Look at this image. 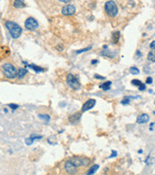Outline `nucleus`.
I'll return each instance as SVG.
<instances>
[{"mask_svg": "<svg viewBox=\"0 0 155 175\" xmlns=\"http://www.w3.org/2000/svg\"><path fill=\"white\" fill-rule=\"evenodd\" d=\"M5 26H6L7 30L9 31V33L13 38L16 39L22 34V29H21V27L18 24L13 22V21H6Z\"/></svg>", "mask_w": 155, "mask_h": 175, "instance_id": "f257e3e1", "label": "nucleus"}, {"mask_svg": "<svg viewBox=\"0 0 155 175\" xmlns=\"http://www.w3.org/2000/svg\"><path fill=\"white\" fill-rule=\"evenodd\" d=\"M105 10L110 17H114L117 15V13H118L117 5L114 1H112V0H110V1H108L105 4Z\"/></svg>", "mask_w": 155, "mask_h": 175, "instance_id": "20e7f679", "label": "nucleus"}, {"mask_svg": "<svg viewBox=\"0 0 155 175\" xmlns=\"http://www.w3.org/2000/svg\"><path fill=\"white\" fill-rule=\"evenodd\" d=\"M149 47H151V49H154V48H155V41H153L152 43H151V45H149Z\"/></svg>", "mask_w": 155, "mask_h": 175, "instance_id": "473e14b6", "label": "nucleus"}, {"mask_svg": "<svg viewBox=\"0 0 155 175\" xmlns=\"http://www.w3.org/2000/svg\"><path fill=\"white\" fill-rule=\"evenodd\" d=\"M130 72L132 73V74H138L139 72H140V71H139V69L136 68V67H130Z\"/></svg>", "mask_w": 155, "mask_h": 175, "instance_id": "412c9836", "label": "nucleus"}, {"mask_svg": "<svg viewBox=\"0 0 155 175\" xmlns=\"http://www.w3.org/2000/svg\"><path fill=\"white\" fill-rule=\"evenodd\" d=\"M67 84H68V86L72 89H79L80 88H81V84H80L77 77L74 76L73 74H72V73L68 74Z\"/></svg>", "mask_w": 155, "mask_h": 175, "instance_id": "39448f33", "label": "nucleus"}, {"mask_svg": "<svg viewBox=\"0 0 155 175\" xmlns=\"http://www.w3.org/2000/svg\"><path fill=\"white\" fill-rule=\"evenodd\" d=\"M154 114H155V111H154Z\"/></svg>", "mask_w": 155, "mask_h": 175, "instance_id": "e433bc0d", "label": "nucleus"}, {"mask_svg": "<svg viewBox=\"0 0 155 175\" xmlns=\"http://www.w3.org/2000/svg\"><path fill=\"white\" fill-rule=\"evenodd\" d=\"M98 168H99V165H93L92 168H90L89 169V171H88V174H87V175H93Z\"/></svg>", "mask_w": 155, "mask_h": 175, "instance_id": "a211bd4d", "label": "nucleus"}, {"mask_svg": "<svg viewBox=\"0 0 155 175\" xmlns=\"http://www.w3.org/2000/svg\"><path fill=\"white\" fill-rule=\"evenodd\" d=\"M136 54H137V55H138V56H141V52H140V51H137Z\"/></svg>", "mask_w": 155, "mask_h": 175, "instance_id": "f704fd0d", "label": "nucleus"}, {"mask_svg": "<svg viewBox=\"0 0 155 175\" xmlns=\"http://www.w3.org/2000/svg\"><path fill=\"white\" fill-rule=\"evenodd\" d=\"M152 82H153L152 77H148L147 78V80H146V83L147 84H152Z\"/></svg>", "mask_w": 155, "mask_h": 175, "instance_id": "cd10ccee", "label": "nucleus"}, {"mask_svg": "<svg viewBox=\"0 0 155 175\" xmlns=\"http://www.w3.org/2000/svg\"><path fill=\"white\" fill-rule=\"evenodd\" d=\"M138 152H139V153H143V150H140Z\"/></svg>", "mask_w": 155, "mask_h": 175, "instance_id": "c9c22d12", "label": "nucleus"}, {"mask_svg": "<svg viewBox=\"0 0 155 175\" xmlns=\"http://www.w3.org/2000/svg\"><path fill=\"white\" fill-rule=\"evenodd\" d=\"M94 77L96 79H101V80H105V77L104 76H101V75H98V74H95Z\"/></svg>", "mask_w": 155, "mask_h": 175, "instance_id": "c756f323", "label": "nucleus"}, {"mask_svg": "<svg viewBox=\"0 0 155 175\" xmlns=\"http://www.w3.org/2000/svg\"><path fill=\"white\" fill-rule=\"evenodd\" d=\"M39 118L42 119V120H44L46 122H49L51 120V116L50 115H48V114H39Z\"/></svg>", "mask_w": 155, "mask_h": 175, "instance_id": "6ab92c4d", "label": "nucleus"}, {"mask_svg": "<svg viewBox=\"0 0 155 175\" xmlns=\"http://www.w3.org/2000/svg\"><path fill=\"white\" fill-rule=\"evenodd\" d=\"M101 55H104V56H107V57H110V58H112V56H113L109 50H104L102 52H101Z\"/></svg>", "mask_w": 155, "mask_h": 175, "instance_id": "aec40b11", "label": "nucleus"}, {"mask_svg": "<svg viewBox=\"0 0 155 175\" xmlns=\"http://www.w3.org/2000/svg\"><path fill=\"white\" fill-rule=\"evenodd\" d=\"M119 39H120V33L119 31H115L112 34V41H113V43H118L119 42Z\"/></svg>", "mask_w": 155, "mask_h": 175, "instance_id": "f3484780", "label": "nucleus"}, {"mask_svg": "<svg viewBox=\"0 0 155 175\" xmlns=\"http://www.w3.org/2000/svg\"><path fill=\"white\" fill-rule=\"evenodd\" d=\"M31 139H33V140L34 141V140H39V139H41V138H42V136H41V135H36V134H33V135H31Z\"/></svg>", "mask_w": 155, "mask_h": 175, "instance_id": "393cba45", "label": "nucleus"}, {"mask_svg": "<svg viewBox=\"0 0 155 175\" xmlns=\"http://www.w3.org/2000/svg\"><path fill=\"white\" fill-rule=\"evenodd\" d=\"M26 6V4L24 2V0H14L13 1V7L20 9V8H24Z\"/></svg>", "mask_w": 155, "mask_h": 175, "instance_id": "ddd939ff", "label": "nucleus"}, {"mask_svg": "<svg viewBox=\"0 0 155 175\" xmlns=\"http://www.w3.org/2000/svg\"><path fill=\"white\" fill-rule=\"evenodd\" d=\"M69 160L71 161L76 168L87 167V166H89V164L90 163L89 159L88 157H85V156H72V157L69 158Z\"/></svg>", "mask_w": 155, "mask_h": 175, "instance_id": "7ed1b4c3", "label": "nucleus"}, {"mask_svg": "<svg viewBox=\"0 0 155 175\" xmlns=\"http://www.w3.org/2000/svg\"><path fill=\"white\" fill-rule=\"evenodd\" d=\"M111 87V81H106L100 85V89H102L103 91H109Z\"/></svg>", "mask_w": 155, "mask_h": 175, "instance_id": "2eb2a0df", "label": "nucleus"}, {"mask_svg": "<svg viewBox=\"0 0 155 175\" xmlns=\"http://www.w3.org/2000/svg\"><path fill=\"white\" fill-rule=\"evenodd\" d=\"M115 156H117V151H115V150H111V155H110V157L112 158V157H115Z\"/></svg>", "mask_w": 155, "mask_h": 175, "instance_id": "7c9ffc66", "label": "nucleus"}, {"mask_svg": "<svg viewBox=\"0 0 155 175\" xmlns=\"http://www.w3.org/2000/svg\"><path fill=\"white\" fill-rule=\"evenodd\" d=\"M74 13H75V7L72 4L66 5V6H64L62 9V14L67 15V16L68 15H72Z\"/></svg>", "mask_w": 155, "mask_h": 175, "instance_id": "6e6552de", "label": "nucleus"}, {"mask_svg": "<svg viewBox=\"0 0 155 175\" xmlns=\"http://www.w3.org/2000/svg\"><path fill=\"white\" fill-rule=\"evenodd\" d=\"M95 103H96L95 99H89V100H87V101L84 103L81 111H82V112H85V111H88L89 109H92L95 106Z\"/></svg>", "mask_w": 155, "mask_h": 175, "instance_id": "1a4fd4ad", "label": "nucleus"}, {"mask_svg": "<svg viewBox=\"0 0 155 175\" xmlns=\"http://www.w3.org/2000/svg\"><path fill=\"white\" fill-rule=\"evenodd\" d=\"M90 49H92V47L85 48V49H82V50H78V51H76L75 52H76L77 54H82V52H85V51H89Z\"/></svg>", "mask_w": 155, "mask_h": 175, "instance_id": "5701e85b", "label": "nucleus"}, {"mask_svg": "<svg viewBox=\"0 0 155 175\" xmlns=\"http://www.w3.org/2000/svg\"><path fill=\"white\" fill-rule=\"evenodd\" d=\"M64 168H65V171L69 174V175H75L77 173V168L73 165V164L69 161L67 160L65 162V165H64Z\"/></svg>", "mask_w": 155, "mask_h": 175, "instance_id": "0eeeda50", "label": "nucleus"}, {"mask_svg": "<svg viewBox=\"0 0 155 175\" xmlns=\"http://www.w3.org/2000/svg\"><path fill=\"white\" fill-rule=\"evenodd\" d=\"M131 84L134 85V86H136V87H140L143 83L140 80H138V79H133V80L131 81Z\"/></svg>", "mask_w": 155, "mask_h": 175, "instance_id": "4be33fe9", "label": "nucleus"}, {"mask_svg": "<svg viewBox=\"0 0 155 175\" xmlns=\"http://www.w3.org/2000/svg\"><path fill=\"white\" fill-rule=\"evenodd\" d=\"M3 74L7 79H14L17 75V71L15 67L10 63H5L1 67Z\"/></svg>", "mask_w": 155, "mask_h": 175, "instance_id": "f03ea898", "label": "nucleus"}, {"mask_svg": "<svg viewBox=\"0 0 155 175\" xmlns=\"http://www.w3.org/2000/svg\"><path fill=\"white\" fill-rule=\"evenodd\" d=\"M148 121H149V116L146 113L139 115L136 119V122L138 124H145V123H148Z\"/></svg>", "mask_w": 155, "mask_h": 175, "instance_id": "9d476101", "label": "nucleus"}, {"mask_svg": "<svg viewBox=\"0 0 155 175\" xmlns=\"http://www.w3.org/2000/svg\"><path fill=\"white\" fill-rule=\"evenodd\" d=\"M9 107L12 109L13 110H15V109H18V105H16V104H9Z\"/></svg>", "mask_w": 155, "mask_h": 175, "instance_id": "bb28decb", "label": "nucleus"}, {"mask_svg": "<svg viewBox=\"0 0 155 175\" xmlns=\"http://www.w3.org/2000/svg\"><path fill=\"white\" fill-rule=\"evenodd\" d=\"M25 143H26V145L30 146V145H31V144H33V143H34V140L31 139V137H30V138H27V139L25 140Z\"/></svg>", "mask_w": 155, "mask_h": 175, "instance_id": "a878e982", "label": "nucleus"}, {"mask_svg": "<svg viewBox=\"0 0 155 175\" xmlns=\"http://www.w3.org/2000/svg\"><path fill=\"white\" fill-rule=\"evenodd\" d=\"M59 1H61V2H63V3H65V4H68V3L71 2V0H59Z\"/></svg>", "mask_w": 155, "mask_h": 175, "instance_id": "2f4dec72", "label": "nucleus"}, {"mask_svg": "<svg viewBox=\"0 0 155 175\" xmlns=\"http://www.w3.org/2000/svg\"><path fill=\"white\" fill-rule=\"evenodd\" d=\"M148 59L151 62H155V48L148 54Z\"/></svg>", "mask_w": 155, "mask_h": 175, "instance_id": "dca6fc26", "label": "nucleus"}, {"mask_svg": "<svg viewBox=\"0 0 155 175\" xmlns=\"http://www.w3.org/2000/svg\"><path fill=\"white\" fill-rule=\"evenodd\" d=\"M80 118H81V112L74 113L73 115L69 116V122H71V123H76L77 121L80 120Z\"/></svg>", "mask_w": 155, "mask_h": 175, "instance_id": "f8f14e48", "label": "nucleus"}, {"mask_svg": "<svg viewBox=\"0 0 155 175\" xmlns=\"http://www.w3.org/2000/svg\"><path fill=\"white\" fill-rule=\"evenodd\" d=\"M27 73H28V71H27L26 69H24V68H19L18 70H17V75H16V77L20 80V79H23L27 75Z\"/></svg>", "mask_w": 155, "mask_h": 175, "instance_id": "9b49d317", "label": "nucleus"}, {"mask_svg": "<svg viewBox=\"0 0 155 175\" xmlns=\"http://www.w3.org/2000/svg\"><path fill=\"white\" fill-rule=\"evenodd\" d=\"M130 98L129 96H126L124 99L122 100V102H121L122 105H127V104L130 103Z\"/></svg>", "mask_w": 155, "mask_h": 175, "instance_id": "b1692460", "label": "nucleus"}, {"mask_svg": "<svg viewBox=\"0 0 155 175\" xmlns=\"http://www.w3.org/2000/svg\"><path fill=\"white\" fill-rule=\"evenodd\" d=\"M138 89H139V91H145V89H146V85L145 84H142L141 85V86L140 87H138Z\"/></svg>", "mask_w": 155, "mask_h": 175, "instance_id": "c85d7f7f", "label": "nucleus"}, {"mask_svg": "<svg viewBox=\"0 0 155 175\" xmlns=\"http://www.w3.org/2000/svg\"><path fill=\"white\" fill-rule=\"evenodd\" d=\"M25 27H26L27 30H29V31H34L39 27V24L34 18L29 17V18H27V20L25 21Z\"/></svg>", "mask_w": 155, "mask_h": 175, "instance_id": "423d86ee", "label": "nucleus"}, {"mask_svg": "<svg viewBox=\"0 0 155 175\" xmlns=\"http://www.w3.org/2000/svg\"><path fill=\"white\" fill-rule=\"evenodd\" d=\"M154 104H155V102H154Z\"/></svg>", "mask_w": 155, "mask_h": 175, "instance_id": "4c0bfd02", "label": "nucleus"}, {"mask_svg": "<svg viewBox=\"0 0 155 175\" xmlns=\"http://www.w3.org/2000/svg\"><path fill=\"white\" fill-rule=\"evenodd\" d=\"M31 70H34L35 72L37 73H39V72H43L45 70L42 67H39V66H37V65H34V64H31V65H28Z\"/></svg>", "mask_w": 155, "mask_h": 175, "instance_id": "4468645a", "label": "nucleus"}, {"mask_svg": "<svg viewBox=\"0 0 155 175\" xmlns=\"http://www.w3.org/2000/svg\"><path fill=\"white\" fill-rule=\"evenodd\" d=\"M97 63H98V60L94 59V60L92 61V65H95V64H97Z\"/></svg>", "mask_w": 155, "mask_h": 175, "instance_id": "72a5a7b5", "label": "nucleus"}]
</instances>
